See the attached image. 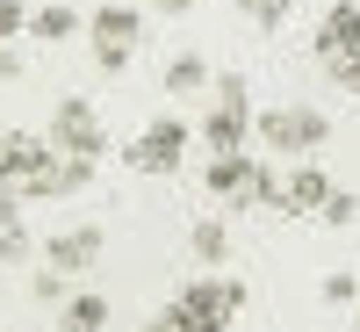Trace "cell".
<instances>
[{
  "label": "cell",
  "instance_id": "6da1fadb",
  "mask_svg": "<svg viewBox=\"0 0 360 332\" xmlns=\"http://www.w3.org/2000/svg\"><path fill=\"white\" fill-rule=\"evenodd\" d=\"M238 304H245V289H238L231 275H209V282H188L173 296V318L188 325V332H231Z\"/></svg>",
  "mask_w": 360,
  "mask_h": 332
},
{
  "label": "cell",
  "instance_id": "7a4b0ae2",
  "mask_svg": "<svg viewBox=\"0 0 360 332\" xmlns=\"http://www.w3.org/2000/svg\"><path fill=\"white\" fill-rule=\"evenodd\" d=\"M245 130H252V94H245V80H238V73H224V80H217V109H209V123H202L195 137L209 145V152H238Z\"/></svg>",
  "mask_w": 360,
  "mask_h": 332
},
{
  "label": "cell",
  "instance_id": "3957f363",
  "mask_svg": "<svg viewBox=\"0 0 360 332\" xmlns=\"http://www.w3.org/2000/svg\"><path fill=\"white\" fill-rule=\"evenodd\" d=\"M51 145H58V152H79V159H101V152H108L101 116H94V102H86V94H65V102H58V116H51Z\"/></svg>",
  "mask_w": 360,
  "mask_h": 332
},
{
  "label": "cell",
  "instance_id": "277c9868",
  "mask_svg": "<svg viewBox=\"0 0 360 332\" xmlns=\"http://www.w3.org/2000/svg\"><path fill=\"white\" fill-rule=\"evenodd\" d=\"M86 37H94L101 73H123L130 51H137V37H144V15H137V8H101L94 22H86Z\"/></svg>",
  "mask_w": 360,
  "mask_h": 332
},
{
  "label": "cell",
  "instance_id": "5b68a950",
  "mask_svg": "<svg viewBox=\"0 0 360 332\" xmlns=\"http://www.w3.org/2000/svg\"><path fill=\"white\" fill-rule=\"evenodd\" d=\"M252 130H259L266 145H274V152H317V145L332 137V123H324L317 109H266Z\"/></svg>",
  "mask_w": 360,
  "mask_h": 332
},
{
  "label": "cell",
  "instance_id": "8992f818",
  "mask_svg": "<svg viewBox=\"0 0 360 332\" xmlns=\"http://www.w3.org/2000/svg\"><path fill=\"white\" fill-rule=\"evenodd\" d=\"M188 137H195V130L180 123V116H159V123L130 145V166H144V173H173V166H180V152H188Z\"/></svg>",
  "mask_w": 360,
  "mask_h": 332
},
{
  "label": "cell",
  "instance_id": "52a82bcc",
  "mask_svg": "<svg viewBox=\"0 0 360 332\" xmlns=\"http://www.w3.org/2000/svg\"><path fill=\"white\" fill-rule=\"evenodd\" d=\"M44 260L58 267V275H86V267L101 260V224H72V231H58L51 246H44Z\"/></svg>",
  "mask_w": 360,
  "mask_h": 332
},
{
  "label": "cell",
  "instance_id": "ba28073f",
  "mask_svg": "<svg viewBox=\"0 0 360 332\" xmlns=\"http://www.w3.org/2000/svg\"><path fill=\"white\" fill-rule=\"evenodd\" d=\"M346 51H360V0H339V8L317 22V58H324V66L346 58Z\"/></svg>",
  "mask_w": 360,
  "mask_h": 332
},
{
  "label": "cell",
  "instance_id": "9c48e42d",
  "mask_svg": "<svg viewBox=\"0 0 360 332\" xmlns=\"http://www.w3.org/2000/svg\"><path fill=\"white\" fill-rule=\"evenodd\" d=\"M324 195H332V180H324L317 166H295L281 180V217H295V209H324Z\"/></svg>",
  "mask_w": 360,
  "mask_h": 332
},
{
  "label": "cell",
  "instance_id": "30bf717a",
  "mask_svg": "<svg viewBox=\"0 0 360 332\" xmlns=\"http://www.w3.org/2000/svg\"><path fill=\"white\" fill-rule=\"evenodd\" d=\"M58 311H65L58 332H101V325H108V304H101V296H65Z\"/></svg>",
  "mask_w": 360,
  "mask_h": 332
},
{
  "label": "cell",
  "instance_id": "8fae6325",
  "mask_svg": "<svg viewBox=\"0 0 360 332\" xmlns=\"http://www.w3.org/2000/svg\"><path fill=\"white\" fill-rule=\"evenodd\" d=\"M29 37L37 44H65V37H79V15L72 8H44V15H29Z\"/></svg>",
  "mask_w": 360,
  "mask_h": 332
},
{
  "label": "cell",
  "instance_id": "7c38bea8",
  "mask_svg": "<svg viewBox=\"0 0 360 332\" xmlns=\"http://www.w3.org/2000/svg\"><path fill=\"white\" fill-rule=\"evenodd\" d=\"M86 180H94V159H79V152H58V166H51V195H79Z\"/></svg>",
  "mask_w": 360,
  "mask_h": 332
},
{
  "label": "cell",
  "instance_id": "4fadbf2b",
  "mask_svg": "<svg viewBox=\"0 0 360 332\" xmlns=\"http://www.w3.org/2000/svg\"><path fill=\"white\" fill-rule=\"evenodd\" d=\"M166 87H173V94H202V87H209V66H202L195 51H180L173 66H166Z\"/></svg>",
  "mask_w": 360,
  "mask_h": 332
},
{
  "label": "cell",
  "instance_id": "5bb4252c",
  "mask_svg": "<svg viewBox=\"0 0 360 332\" xmlns=\"http://www.w3.org/2000/svg\"><path fill=\"white\" fill-rule=\"evenodd\" d=\"M188 253H195L202 267H224V260H231V238H224V224H195V238H188Z\"/></svg>",
  "mask_w": 360,
  "mask_h": 332
},
{
  "label": "cell",
  "instance_id": "9a60e30c",
  "mask_svg": "<svg viewBox=\"0 0 360 332\" xmlns=\"http://www.w3.org/2000/svg\"><path fill=\"white\" fill-rule=\"evenodd\" d=\"M238 8H245V15L259 22V29H281V22L295 15V0H238Z\"/></svg>",
  "mask_w": 360,
  "mask_h": 332
},
{
  "label": "cell",
  "instance_id": "2e32d148",
  "mask_svg": "<svg viewBox=\"0 0 360 332\" xmlns=\"http://www.w3.org/2000/svg\"><path fill=\"white\" fill-rule=\"evenodd\" d=\"M317 217H324V224H353V217H360V195L332 188V195H324V209H317Z\"/></svg>",
  "mask_w": 360,
  "mask_h": 332
},
{
  "label": "cell",
  "instance_id": "e0dca14e",
  "mask_svg": "<svg viewBox=\"0 0 360 332\" xmlns=\"http://www.w3.org/2000/svg\"><path fill=\"white\" fill-rule=\"evenodd\" d=\"M29 253H37V238H29L22 224H15V231H0V260H8V267H22Z\"/></svg>",
  "mask_w": 360,
  "mask_h": 332
},
{
  "label": "cell",
  "instance_id": "ac0fdd59",
  "mask_svg": "<svg viewBox=\"0 0 360 332\" xmlns=\"http://www.w3.org/2000/svg\"><path fill=\"white\" fill-rule=\"evenodd\" d=\"M324 304H360V282L346 275V267H332V275H324Z\"/></svg>",
  "mask_w": 360,
  "mask_h": 332
},
{
  "label": "cell",
  "instance_id": "d6986e66",
  "mask_svg": "<svg viewBox=\"0 0 360 332\" xmlns=\"http://www.w3.org/2000/svg\"><path fill=\"white\" fill-rule=\"evenodd\" d=\"M37 304H65V275H58L51 260L37 267Z\"/></svg>",
  "mask_w": 360,
  "mask_h": 332
},
{
  "label": "cell",
  "instance_id": "ffe728a7",
  "mask_svg": "<svg viewBox=\"0 0 360 332\" xmlns=\"http://www.w3.org/2000/svg\"><path fill=\"white\" fill-rule=\"evenodd\" d=\"M15 29H29V15H22V0H0V44H8Z\"/></svg>",
  "mask_w": 360,
  "mask_h": 332
},
{
  "label": "cell",
  "instance_id": "44dd1931",
  "mask_svg": "<svg viewBox=\"0 0 360 332\" xmlns=\"http://www.w3.org/2000/svg\"><path fill=\"white\" fill-rule=\"evenodd\" d=\"M15 224H22V195L0 180V231H15Z\"/></svg>",
  "mask_w": 360,
  "mask_h": 332
},
{
  "label": "cell",
  "instance_id": "7402d4cb",
  "mask_svg": "<svg viewBox=\"0 0 360 332\" xmlns=\"http://www.w3.org/2000/svg\"><path fill=\"white\" fill-rule=\"evenodd\" d=\"M144 332H188V325H180V318H173V304H166V311H152V318H144Z\"/></svg>",
  "mask_w": 360,
  "mask_h": 332
},
{
  "label": "cell",
  "instance_id": "603a6c76",
  "mask_svg": "<svg viewBox=\"0 0 360 332\" xmlns=\"http://www.w3.org/2000/svg\"><path fill=\"white\" fill-rule=\"evenodd\" d=\"M0 80H22V58H15L8 44H0Z\"/></svg>",
  "mask_w": 360,
  "mask_h": 332
},
{
  "label": "cell",
  "instance_id": "cb8c5ba5",
  "mask_svg": "<svg viewBox=\"0 0 360 332\" xmlns=\"http://www.w3.org/2000/svg\"><path fill=\"white\" fill-rule=\"evenodd\" d=\"M152 8H159V15H188L195 0H152Z\"/></svg>",
  "mask_w": 360,
  "mask_h": 332
},
{
  "label": "cell",
  "instance_id": "d4e9b609",
  "mask_svg": "<svg viewBox=\"0 0 360 332\" xmlns=\"http://www.w3.org/2000/svg\"><path fill=\"white\" fill-rule=\"evenodd\" d=\"M353 332H360V325H353Z\"/></svg>",
  "mask_w": 360,
  "mask_h": 332
}]
</instances>
